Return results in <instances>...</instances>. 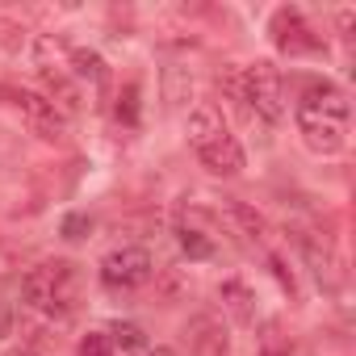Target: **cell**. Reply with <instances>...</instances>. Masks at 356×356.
Returning <instances> with one entry per match:
<instances>
[{
	"mask_svg": "<svg viewBox=\"0 0 356 356\" xmlns=\"http://www.w3.org/2000/svg\"><path fill=\"white\" fill-rule=\"evenodd\" d=\"M273 34H277V47L285 55H306V51H318V38H310V26L302 22L298 9H281L273 17Z\"/></svg>",
	"mask_w": 356,
	"mask_h": 356,
	"instance_id": "obj_8",
	"label": "cell"
},
{
	"mask_svg": "<svg viewBox=\"0 0 356 356\" xmlns=\"http://www.w3.org/2000/svg\"><path fill=\"white\" fill-rule=\"evenodd\" d=\"M143 356H176V352H172V348H147Z\"/></svg>",
	"mask_w": 356,
	"mask_h": 356,
	"instance_id": "obj_20",
	"label": "cell"
},
{
	"mask_svg": "<svg viewBox=\"0 0 356 356\" xmlns=\"http://www.w3.org/2000/svg\"><path fill=\"white\" fill-rule=\"evenodd\" d=\"M185 335H189V343H193V352H197V356H227V352H231L227 327H218V318H210V314L193 318Z\"/></svg>",
	"mask_w": 356,
	"mask_h": 356,
	"instance_id": "obj_10",
	"label": "cell"
},
{
	"mask_svg": "<svg viewBox=\"0 0 356 356\" xmlns=\"http://www.w3.org/2000/svg\"><path fill=\"white\" fill-rule=\"evenodd\" d=\"M76 356H113V343H109V331H88L76 348Z\"/></svg>",
	"mask_w": 356,
	"mask_h": 356,
	"instance_id": "obj_17",
	"label": "cell"
},
{
	"mask_svg": "<svg viewBox=\"0 0 356 356\" xmlns=\"http://www.w3.org/2000/svg\"><path fill=\"white\" fill-rule=\"evenodd\" d=\"M42 80H47L51 97H59V105H63L67 113H76V109H80V88H76L63 72H55V76H51V72H42Z\"/></svg>",
	"mask_w": 356,
	"mask_h": 356,
	"instance_id": "obj_16",
	"label": "cell"
},
{
	"mask_svg": "<svg viewBox=\"0 0 356 356\" xmlns=\"http://www.w3.org/2000/svg\"><path fill=\"white\" fill-rule=\"evenodd\" d=\"M298 248H302V256L310 260V273H314L318 289L335 293V289H339V281H343V273H339V256L331 252V243H327V239H318V235H298Z\"/></svg>",
	"mask_w": 356,
	"mask_h": 356,
	"instance_id": "obj_7",
	"label": "cell"
},
{
	"mask_svg": "<svg viewBox=\"0 0 356 356\" xmlns=\"http://www.w3.org/2000/svg\"><path fill=\"white\" fill-rule=\"evenodd\" d=\"M293 118H298L302 143H306L314 155H339V151L348 147V118H352V105H348V97H343L335 84H310V88L298 97Z\"/></svg>",
	"mask_w": 356,
	"mask_h": 356,
	"instance_id": "obj_1",
	"label": "cell"
},
{
	"mask_svg": "<svg viewBox=\"0 0 356 356\" xmlns=\"http://www.w3.org/2000/svg\"><path fill=\"white\" fill-rule=\"evenodd\" d=\"M109 343H113V348H122V352H134V356H143V352H147V331H143L138 323H113V331H109Z\"/></svg>",
	"mask_w": 356,
	"mask_h": 356,
	"instance_id": "obj_14",
	"label": "cell"
},
{
	"mask_svg": "<svg viewBox=\"0 0 356 356\" xmlns=\"http://www.w3.org/2000/svg\"><path fill=\"white\" fill-rule=\"evenodd\" d=\"M67 63H72V76L80 80V84H92V88H101L105 84V59L97 55V51H84V47H72L67 51Z\"/></svg>",
	"mask_w": 356,
	"mask_h": 356,
	"instance_id": "obj_12",
	"label": "cell"
},
{
	"mask_svg": "<svg viewBox=\"0 0 356 356\" xmlns=\"http://www.w3.org/2000/svg\"><path fill=\"white\" fill-rule=\"evenodd\" d=\"M88 227H92V222H88L84 214H67V218H63V235H67V239H84Z\"/></svg>",
	"mask_w": 356,
	"mask_h": 356,
	"instance_id": "obj_19",
	"label": "cell"
},
{
	"mask_svg": "<svg viewBox=\"0 0 356 356\" xmlns=\"http://www.w3.org/2000/svg\"><path fill=\"white\" fill-rule=\"evenodd\" d=\"M22 298L26 306L42 310V314H72L80 302V273L67 260H47L38 268L26 273L22 281Z\"/></svg>",
	"mask_w": 356,
	"mask_h": 356,
	"instance_id": "obj_3",
	"label": "cell"
},
{
	"mask_svg": "<svg viewBox=\"0 0 356 356\" xmlns=\"http://www.w3.org/2000/svg\"><path fill=\"white\" fill-rule=\"evenodd\" d=\"M151 277H155V260H151V252L138 248V243L113 248V252L101 260V281H105V289L130 293V289H143Z\"/></svg>",
	"mask_w": 356,
	"mask_h": 356,
	"instance_id": "obj_5",
	"label": "cell"
},
{
	"mask_svg": "<svg viewBox=\"0 0 356 356\" xmlns=\"http://www.w3.org/2000/svg\"><path fill=\"white\" fill-rule=\"evenodd\" d=\"M13 105H17V113H22V122H26V130H30L34 138L59 143V138L67 134V118H63V109H59L51 97H42V92H34V88H17V92H13Z\"/></svg>",
	"mask_w": 356,
	"mask_h": 356,
	"instance_id": "obj_6",
	"label": "cell"
},
{
	"mask_svg": "<svg viewBox=\"0 0 356 356\" xmlns=\"http://www.w3.org/2000/svg\"><path fill=\"white\" fill-rule=\"evenodd\" d=\"M239 101H248V109L260 113L264 122H281L285 118V84H281V72L268 59L243 67L239 72Z\"/></svg>",
	"mask_w": 356,
	"mask_h": 356,
	"instance_id": "obj_4",
	"label": "cell"
},
{
	"mask_svg": "<svg viewBox=\"0 0 356 356\" xmlns=\"http://www.w3.org/2000/svg\"><path fill=\"white\" fill-rule=\"evenodd\" d=\"M218 302H222V310H227L239 327H252V323H256V293H252L248 281H239V277L222 281V285H218Z\"/></svg>",
	"mask_w": 356,
	"mask_h": 356,
	"instance_id": "obj_9",
	"label": "cell"
},
{
	"mask_svg": "<svg viewBox=\"0 0 356 356\" xmlns=\"http://www.w3.org/2000/svg\"><path fill=\"white\" fill-rule=\"evenodd\" d=\"M176 239H181V248H185L189 260H210L214 256V239L202 235L197 227H181V231H176Z\"/></svg>",
	"mask_w": 356,
	"mask_h": 356,
	"instance_id": "obj_15",
	"label": "cell"
},
{
	"mask_svg": "<svg viewBox=\"0 0 356 356\" xmlns=\"http://www.w3.org/2000/svg\"><path fill=\"white\" fill-rule=\"evenodd\" d=\"M189 147L197 151L202 168L214 172V176H239L248 168V151L231 134V126H227L218 105H197L189 113Z\"/></svg>",
	"mask_w": 356,
	"mask_h": 356,
	"instance_id": "obj_2",
	"label": "cell"
},
{
	"mask_svg": "<svg viewBox=\"0 0 356 356\" xmlns=\"http://www.w3.org/2000/svg\"><path fill=\"white\" fill-rule=\"evenodd\" d=\"M118 118L126 126H138V84H126L122 97H118Z\"/></svg>",
	"mask_w": 356,
	"mask_h": 356,
	"instance_id": "obj_18",
	"label": "cell"
},
{
	"mask_svg": "<svg viewBox=\"0 0 356 356\" xmlns=\"http://www.w3.org/2000/svg\"><path fill=\"white\" fill-rule=\"evenodd\" d=\"M163 101H168L172 109H185V105L193 101V76H189L185 67H168V72H163Z\"/></svg>",
	"mask_w": 356,
	"mask_h": 356,
	"instance_id": "obj_13",
	"label": "cell"
},
{
	"mask_svg": "<svg viewBox=\"0 0 356 356\" xmlns=\"http://www.w3.org/2000/svg\"><path fill=\"white\" fill-rule=\"evenodd\" d=\"M222 214L235 222V231H239L243 239H252V243H264V239H268V222H264V214H260L256 206H248V202H239V197H227V202H222Z\"/></svg>",
	"mask_w": 356,
	"mask_h": 356,
	"instance_id": "obj_11",
	"label": "cell"
}]
</instances>
